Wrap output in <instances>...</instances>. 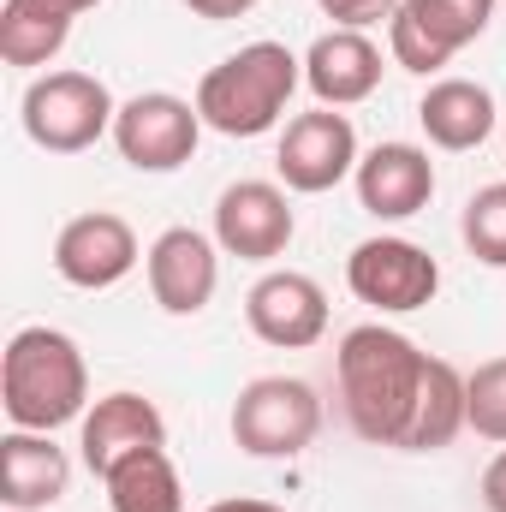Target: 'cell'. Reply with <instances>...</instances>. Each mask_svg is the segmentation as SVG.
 I'll list each match as a JSON object with an SVG mask.
<instances>
[{"instance_id":"obj_1","label":"cell","mask_w":506,"mask_h":512,"mask_svg":"<svg viewBox=\"0 0 506 512\" xmlns=\"http://www.w3.org/2000/svg\"><path fill=\"white\" fill-rule=\"evenodd\" d=\"M429 352L387 328V322H358L340 334V352H334V376H340V405H346V423L370 441V447H399L411 441V423H417V405H423V382H429Z\"/></svg>"},{"instance_id":"obj_2","label":"cell","mask_w":506,"mask_h":512,"mask_svg":"<svg viewBox=\"0 0 506 512\" xmlns=\"http://www.w3.org/2000/svg\"><path fill=\"white\" fill-rule=\"evenodd\" d=\"M84 399H90V364H84L72 334L36 322V328H18L6 340V352H0V405L12 417V429L54 435L60 423L84 417Z\"/></svg>"},{"instance_id":"obj_3","label":"cell","mask_w":506,"mask_h":512,"mask_svg":"<svg viewBox=\"0 0 506 512\" xmlns=\"http://www.w3.org/2000/svg\"><path fill=\"white\" fill-rule=\"evenodd\" d=\"M304 84V60L286 42H245L197 84V114L221 137H262L280 126L292 90Z\"/></svg>"},{"instance_id":"obj_4","label":"cell","mask_w":506,"mask_h":512,"mask_svg":"<svg viewBox=\"0 0 506 512\" xmlns=\"http://www.w3.org/2000/svg\"><path fill=\"white\" fill-rule=\"evenodd\" d=\"M120 102L102 78L90 72H42L24 90V131L48 155H84L102 137H114Z\"/></svg>"},{"instance_id":"obj_5","label":"cell","mask_w":506,"mask_h":512,"mask_svg":"<svg viewBox=\"0 0 506 512\" xmlns=\"http://www.w3.org/2000/svg\"><path fill=\"white\" fill-rule=\"evenodd\" d=\"M322 435V399L298 376H256L233 399V441L251 459H298Z\"/></svg>"},{"instance_id":"obj_6","label":"cell","mask_w":506,"mask_h":512,"mask_svg":"<svg viewBox=\"0 0 506 512\" xmlns=\"http://www.w3.org/2000/svg\"><path fill=\"white\" fill-rule=\"evenodd\" d=\"M495 18V0H399L387 18V54L393 66L429 78L441 72L459 48H471Z\"/></svg>"},{"instance_id":"obj_7","label":"cell","mask_w":506,"mask_h":512,"mask_svg":"<svg viewBox=\"0 0 506 512\" xmlns=\"http://www.w3.org/2000/svg\"><path fill=\"white\" fill-rule=\"evenodd\" d=\"M346 286H352L358 304H370L381 316H411V310L435 304L441 262L423 245H411V239L381 233V239H364L358 251L346 256Z\"/></svg>"},{"instance_id":"obj_8","label":"cell","mask_w":506,"mask_h":512,"mask_svg":"<svg viewBox=\"0 0 506 512\" xmlns=\"http://www.w3.org/2000/svg\"><path fill=\"white\" fill-rule=\"evenodd\" d=\"M197 137H203L197 102H185L173 90L131 96V102H120V120H114V149L137 173H179L197 155Z\"/></svg>"},{"instance_id":"obj_9","label":"cell","mask_w":506,"mask_h":512,"mask_svg":"<svg viewBox=\"0 0 506 512\" xmlns=\"http://www.w3.org/2000/svg\"><path fill=\"white\" fill-rule=\"evenodd\" d=\"M358 131L340 108H310L298 120H286L280 131V149H274V167H280V185L298 191V197H322L334 185H346L358 173Z\"/></svg>"},{"instance_id":"obj_10","label":"cell","mask_w":506,"mask_h":512,"mask_svg":"<svg viewBox=\"0 0 506 512\" xmlns=\"http://www.w3.org/2000/svg\"><path fill=\"white\" fill-rule=\"evenodd\" d=\"M245 322H251V334L262 346L304 352L328 334V292L298 268H268L245 292Z\"/></svg>"},{"instance_id":"obj_11","label":"cell","mask_w":506,"mask_h":512,"mask_svg":"<svg viewBox=\"0 0 506 512\" xmlns=\"http://www.w3.org/2000/svg\"><path fill=\"white\" fill-rule=\"evenodd\" d=\"M292 233H298V215H292L286 191L268 185V179H239L215 197V245L227 256H239V262L286 256Z\"/></svg>"},{"instance_id":"obj_12","label":"cell","mask_w":506,"mask_h":512,"mask_svg":"<svg viewBox=\"0 0 506 512\" xmlns=\"http://www.w3.org/2000/svg\"><path fill=\"white\" fill-rule=\"evenodd\" d=\"M137 233H131L126 215H108V209H90L78 221L60 227L54 239V274L78 292H108L120 286L131 268H137Z\"/></svg>"},{"instance_id":"obj_13","label":"cell","mask_w":506,"mask_h":512,"mask_svg":"<svg viewBox=\"0 0 506 512\" xmlns=\"http://www.w3.org/2000/svg\"><path fill=\"white\" fill-rule=\"evenodd\" d=\"M143 274L167 316H197V310H209V298L221 286V245L203 239L197 227H167L143 251Z\"/></svg>"},{"instance_id":"obj_14","label":"cell","mask_w":506,"mask_h":512,"mask_svg":"<svg viewBox=\"0 0 506 512\" xmlns=\"http://www.w3.org/2000/svg\"><path fill=\"white\" fill-rule=\"evenodd\" d=\"M149 447H167V417L155 411V399L120 387V393H102L84 411L78 453H84L90 477H108L114 465H126L131 453H149Z\"/></svg>"},{"instance_id":"obj_15","label":"cell","mask_w":506,"mask_h":512,"mask_svg":"<svg viewBox=\"0 0 506 512\" xmlns=\"http://www.w3.org/2000/svg\"><path fill=\"white\" fill-rule=\"evenodd\" d=\"M352 185H358L364 215H376V221H411L435 197V161L417 143H376L358 161Z\"/></svg>"},{"instance_id":"obj_16","label":"cell","mask_w":506,"mask_h":512,"mask_svg":"<svg viewBox=\"0 0 506 512\" xmlns=\"http://www.w3.org/2000/svg\"><path fill=\"white\" fill-rule=\"evenodd\" d=\"M304 84L316 108H358L381 90V48L364 30H322L304 54Z\"/></svg>"},{"instance_id":"obj_17","label":"cell","mask_w":506,"mask_h":512,"mask_svg":"<svg viewBox=\"0 0 506 512\" xmlns=\"http://www.w3.org/2000/svg\"><path fill=\"white\" fill-rule=\"evenodd\" d=\"M66 483H72V459H66V447H54V435L12 429L0 441V501H6V512L60 507Z\"/></svg>"},{"instance_id":"obj_18","label":"cell","mask_w":506,"mask_h":512,"mask_svg":"<svg viewBox=\"0 0 506 512\" xmlns=\"http://www.w3.org/2000/svg\"><path fill=\"white\" fill-rule=\"evenodd\" d=\"M417 126H423V137L435 149L465 155V149L489 143V131H495V96L483 84H471V78H435L423 90V102H417Z\"/></svg>"},{"instance_id":"obj_19","label":"cell","mask_w":506,"mask_h":512,"mask_svg":"<svg viewBox=\"0 0 506 512\" xmlns=\"http://www.w3.org/2000/svg\"><path fill=\"white\" fill-rule=\"evenodd\" d=\"M102 489H108V512H185V483L167 447L131 453L126 465L102 477Z\"/></svg>"},{"instance_id":"obj_20","label":"cell","mask_w":506,"mask_h":512,"mask_svg":"<svg viewBox=\"0 0 506 512\" xmlns=\"http://www.w3.org/2000/svg\"><path fill=\"white\" fill-rule=\"evenodd\" d=\"M459 429H471V423H465V376H459L447 358H435V364H429V382H423V405H417V423H411L405 453H441V447L459 441Z\"/></svg>"},{"instance_id":"obj_21","label":"cell","mask_w":506,"mask_h":512,"mask_svg":"<svg viewBox=\"0 0 506 512\" xmlns=\"http://www.w3.org/2000/svg\"><path fill=\"white\" fill-rule=\"evenodd\" d=\"M66 36H72V24H54V18H30V12L0 6V60L6 66H48L66 48Z\"/></svg>"},{"instance_id":"obj_22","label":"cell","mask_w":506,"mask_h":512,"mask_svg":"<svg viewBox=\"0 0 506 512\" xmlns=\"http://www.w3.org/2000/svg\"><path fill=\"white\" fill-rule=\"evenodd\" d=\"M459 233H465V245L483 268H506V179L471 191V203L459 215Z\"/></svg>"},{"instance_id":"obj_23","label":"cell","mask_w":506,"mask_h":512,"mask_svg":"<svg viewBox=\"0 0 506 512\" xmlns=\"http://www.w3.org/2000/svg\"><path fill=\"white\" fill-rule=\"evenodd\" d=\"M465 423L483 441L506 447V358H489V364H477L465 376Z\"/></svg>"},{"instance_id":"obj_24","label":"cell","mask_w":506,"mask_h":512,"mask_svg":"<svg viewBox=\"0 0 506 512\" xmlns=\"http://www.w3.org/2000/svg\"><path fill=\"white\" fill-rule=\"evenodd\" d=\"M340 30H370V24H381V18H393L399 12V0H316Z\"/></svg>"},{"instance_id":"obj_25","label":"cell","mask_w":506,"mask_h":512,"mask_svg":"<svg viewBox=\"0 0 506 512\" xmlns=\"http://www.w3.org/2000/svg\"><path fill=\"white\" fill-rule=\"evenodd\" d=\"M12 12H30V18H54V24H72V18H84L90 6H102V0H6Z\"/></svg>"},{"instance_id":"obj_26","label":"cell","mask_w":506,"mask_h":512,"mask_svg":"<svg viewBox=\"0 0 506 512\" xmlns=\"http://www.w3.org/2000/svg\"><path fill=\"white\" fill-rule=\"evenodd\" d=\"M483 507L506 512V447L489 459V471H483Z\"/></svg>"},{"instance_id":"obj_27","label":"cell","mask_w":506,"mask_h":512,"mask_svg":"<svg viewBox=\"0 0 506 512\" xmlns=\"http://www.w3.org/2000/svg\"><path fill=\"white\" fill-rule=\"evenodd\" d=\"M197 18H209V24H227V18H245L256 0H185Z\"/></svg>"},{"instance_id":"obj_28","label":"cell","mask_w":506,"mask_h":512,"mask_svg":"<svg viewBox=\"0 0 506 512\" xmlns=\"http://www.w3.org/2000/svg\"><path fill=\"white\" fill-rule=\"evenodd\" d=\"M209 512H286V507H274V501H215Z\"/></svg>"},{"instance_id":"obj_29","label":"cell","mask_w":506,"mask_h":512,"mask_svg":"<svg viewBox=\"0 0 506 512\" xmlns=\"http://www.w3.org/2000/svg\"><path fill=\"white\" fill-rule=\"evenodd\" d=\"M501 155H506V137H501Z\"/></svg>"}]
</instances>
